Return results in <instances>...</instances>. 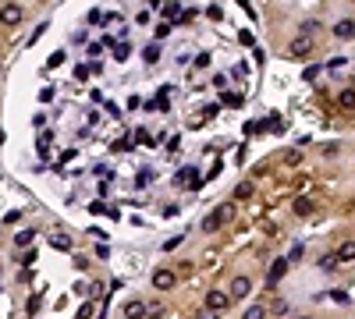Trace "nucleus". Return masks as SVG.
Wrapping results in <instances>:
<instances>
[{"label":"nucleus","instance_id":"obj_1","mask_svg":"<svg viewBox=\"0 0 355 319\" xmlns=\"http://www.w3.org/2000/svg\"><path fill=\"white\" fill-rule=\"evenodd\" d=\"M231 217H234V206H231V202H220V206L210 213V217L203 220V234H213V231H220V227H224Z\"/></svg>","mask_w":355,"mask_h":319},{"label":"nucleus","instance_id":"obj_2","mask_svg":"<svg viewBox=\"0 0 355 319\" xmlns=\"http://www.w3.org/2000/svg\"><path fill=\"white\" fill-rule=\"evenodd\" d=\"M231 294H224V291H210V294H206V309H213V312H224L228 305H231Z\"/></svg>","mask_w":355,"mask_h":319},{"label":"nucleus","instance_id":"obj_3","mask_svg":"<svg viewBox=\"0 0 355 319\" xmlns=\"http://www.w3.org/2000/svg\"><path fill=\"white\" fill-rule=\"evenodd\" d=\"M249 291H253V280H249V277H234V280H231V287H228V294H231L234 301L245 298Z\"/></svg>","mask_w":355,"mask_h":319},{"label":"nucleus","instance_id":"obj_4","mask_svg":"<svg viewBox=\"0 0 355 319\" xmlns=\"http://www.w3.org/2000/svg\"><path fill=\"white\" fill-rule=\"evenodd\" d=\"M174 280H178V277H174L171 270H156V273H153V287H156V291H171Z\"/></svg>","mask_w":355,"mask_h":319},{"label":"nucleus","instance_id":"obj_5","mask_svg":"<svg viewBox=\"0 0 355 319\" xmlns=\"http://www.w3.org/2000/svg\"><path fill=\"white\" fill-rule=\"evenodd\" d=\"M0 22H4V25H18L22 22V7L18 4H4V7H0Z\"/></svg>","mask_w":355,"mask_h":319},{"label":"nucleus","instance_id":"obj_6","mask_svg":"<svg viewBox=\"0 0 355 319\" xmlns=\"http://www.w3.org/2000/svg\"><path fill=\"white\" fill-rule=\"evenodd\" d=\"M142 316H150V305H146V301H128L125 305V319H142Z\"/></svg>","mask_w":355,"mask_h":319},{"label":"nucleus","instance_id":"obj_7","mask_svg":"<svg viewBox=\"0 0 355 319\" xmlns=\"http://www.w3.org/2000/svg\"><path fill=\"white\" fill-rule=\"evenodd\" d=\"M284 273H288V259H274L270 273H266V280H270V284H277L280 277H284Z\"/></svg>","mask_w":355,"mask_h":319},{"label":"nucleus","instance_id":"obj_8","mask_svg":"<svg viewBox=\"0 0 355 319\" xmlns=\"http://www.w3.org/2000/svg\"><path fill=\"white\" fill-rule=\"evenodd\" d=\"M309 47H313V43H309V36H299V39L291 43V50H288V53H291V57H305V53H309Z\"/></svg>","mask_w":355,"mask_h":319},{"label":"nucleus","instance_id":"obj_9","mask_svg":"<svg viewBox=\"0 0 355 319\" xmlns=\"http://www.w3.org/2000/svg\"><path fill=\"white\" fill-rule=\"evenodd\" d=\"M337 103H341V110H355V89H341Z\"/></svg>","mask_w":355,"mask_h":319},{"label":"nucleus","instance_id":"obj_10","mask_svg":"<svg viewBox=\"0 0 355 319\" xmlns=\"http://www.w3.org/2000/svg\"><path fill=\"white\" fill-rule=\"evenodd\" d=\"M50 245H53L57 252H71V238H68V234H53Z\"/></svg>","mask_w":355,"mask_h":319},{"label":"nucleus","instance_id":"obj_11","mask_svg":"<svg viewBox=\"0 0 355 319\" xmlns=\"http://www.w3.org/2000/svg\"><path fill=\"white\" fill-rule=\"evenodd\" d=\"M178 14H181V4H174V0H167V4H164V18H167V22H181Z\"/></svg>","mask_w":355,"mask_h":319},{"label":"nucleus","instance_id":"obj_12","mask_svg":"<svg viewBox=\"0 0 355 319\" xmlns=\"http://www.w3.org/2000/svg\"><path fill=\"white\" fill-rule=\"evenodd\" d=\"M32 238H36V231H32V227H28V231H18L14 245H18V248H28V245H32Z\"/></svg>","mask_w":355,"mask_h":319},{"label":"nucleus","instance_id":"obj_13","mask_svg":"<svg viewBox=\"0 0 355 319\" xmlns=\"http://www.w3.org/2000/svg\"><path fill=\"white\" fill-rule=\"evenodd\" d=\"M295 217H309V213H313V202H309V199H295Z\"/></svg>","mask_w":355,"mask_h":319},{"label":"nucleus","instance_id":"obj_14","mask_svg":"<svg viewBox=\"0 0 355 319\" xmlns=\"http://www.w3.org/2000/svg\"><path fill=\"white\" fill-rule=\"evenodd\" d=\"M334 36H355V22H337L334 25Z\"/></svg>","mask_w":355,"mask_h":319},{"label":"nucleus","instance_id":"obj_15","mask_svg":"<svg viewBox=\"0 0 355 319\" xmlns=\"http://www.w3.org/2000/svg\"><path fill=\"white\" fill-rule=\"evenodd\" d=\"M174 181H178V185H188V181H196V171H192V167H185V171L174 174Z\"/></svg>","mask_w":355,"mask_h":319},{"label":"nucleus","instance_id":"obj_16","mask_svg":"<svg viewBox=\"0 0 355 319\" xmlns=\"http://www.w3.org/2000/svg\"><path fill=\"white\" fill-rule=\"evenodd\" d=\"M337 259H341V263H352V259H355V241H352V245H345V248H337Z\"/></svg>","mask_w":355,"mask_h":319},{"label":"nucleus","instance_id":"obj_17","mask_svg":"<svg viewBox=\"0 0 355 319\" xmlns=\"http://www.w3.org/2000/svg\"><path fill=\"white\" fill-rule=\"evenodd\" d=\"M89 25H103V22H107V14H103L100 7H93V11H89V18H85Z\"/></svg>","mask_w":355,"mask_h":319},{"label":"nucleus","instance_id":"obj_18","mask_svg":"<svg viewBox=\"0 0 355 319\" xmlns=\"http://www.w3.org/2000/svg\"><path fill=\"white\" fill-rule=\"evenodd\" d=\"M242 319H266V309H263V305H253V309H245Z\"/></svg>","mask_w":355,"mask_h":319},{"label":"nucleus","instance_id":"obj_19","mask_svg":"<svg viewBox=\"0 0 355 319\" xmlns=\"http://www.w3.org/2000/svg\"><path fill=\"white\" fill-rule=\"evenodd\" d=\"M249 195H253V185H249V181H242V185L234 188V199H249Z\"/></svg>","mask_w":355,"mask_h":319},{"label":"nucleus","instance_id":"obj_20","mask_svg":"<svg viewBox=\"0 0 355 319\" xmlns=\"http://www.w3.org/2000/svg\"><path fill=\"white\" fill-rule=\"evenodd\" d=\"M337 263H341V259H337V252H334V255H323V259H320V270H334Z\"/></svg>","mask_w":355,"mask_h":319},{"label":"nucleus","instance_id":"obj_21","mask_svg":"<svg viewBox=\"0 0 355 319\" xmlns=\"http://www.w3.org/2000/svg\"><path fill=\"white\" fill-rule=\"evenodd\" d=\"M128 53H131L128 43H117V47H114V57H117V60H128Z\"/></svg>","mask_w":355,"mask_h":319},{"label":"nucleus","instance_id":"obj_22","mask_svg":"<svg viewBox=\"0 0 355 319\" xmlns=\"http://www.w3.org/2000/svg\"><path fill=\"white\" fill-rule=\"evenodd\" d=\"M146 60H150V64H156V60H160V43H153V47H146Z\"/></svg>","mask_w":355,"mask_h":319},{"label":"nucleus","instance_id":"obj_23","mask_svg":"<svg viewBox=\"0 0 355 319\" xmlns=\"http://www.w3.org/2000/svg\"><path fill=\"white\" fill-rule=\"evenodd\" d=\"M224 106H242V96L238 93H224V99H220Z\"/></svg>","mask_w":355,"mask_h":319},{"label":"nucleus","instance_id":"obj_24","mask_svg":"<svg viewBox=\"0 0 355 319\" xmlns=\"http://www.w3.org/2000/svg\"><path fill=\"white\" fill-rule=\"evenodd\" d=\"M57 64H64V50H57V53H50V60H47V68H57Z\"/></svg>","mask_w":355,"mask_h":319},{"label":"nucleus","instance_id":"obj_25","mask_svg":"<svg viewBox=\"0 0 355 319\" xmlns=\"http://www.w3.org/2000/svg\"><path fill=\"white\" fill-rule=\"evenodd\" d=\"M178 245H181V234H174V238H167V241H164V248H167V252H171V248H178Z\"/></svg>","mask_w":355,"mask_h":319},{"label":"nucleus","instance_id":"obj_26","mask_svg":"<svg viewBox=\"0 0 355 319\" xmlns=\"http://www.w3.org/2000/svg\"><path fill=\"white\" fill-rule=\"evenodd\" d=\"M103 47H107V43H93V47H89V57H100V53H103Z\"/></svg>","mask_w":355,"mask_h":319},{"label":"nucleus","instance_id":"obj_27","mask_svg":"<svg viewBox=\"0 0 355 319\" xmlns=\"http://www.w3.org/2000/svg\"><path fill=\"white\" fill-rule=\"evenodd\" d=\"M316 74H320V68L313 64V68H305V71H302V78H309V82H313V78H316Z\"/></svg>","mask_w":355,"mask_h":319},{"label":"nucleus","instance_id":"obj_28","mask_svg":"<svg viewBox=\"0 0 355 319\" xmlns=\"http://www.w3.org/2000/svg\"><path fill=\"white\" fill-rule=\"evenodd\" d=\"M18 220H22V213H18V209H11L7 217H4V223H18Z\"/></svg>","mask_w":355,"mask_h":319},{"label":"nucleus","instance_id":"obj_29","mask_svg":"<svg viewBox=\"0 0 355 319\" xmlns=\"http://www.w3.org/2000/svg\"><path fill=\"white\" fill-rule=\"evenodd\" d=\"M299 160H302V156H299V153H295V149H291V153H284V163H291V167H295V163H299Z\"/></svg>","mask_w":355,"mask_h":319},{"label":"nucleus","instance_id":"obj_30","mask_svg":"<svg viewBox=\"0 0 355 319\" xmlns=\"http://www.w3.org/2000/svg\"><path fill=\"white\" fill-rule=\"evenodd\" d=\"M327 298H330V301H348V294H345V291H330Z\"/></svg>","mask_w":355,"mask_h":319},{"label":"nucleus","instance_id":"obj_31","mask_svg":"<svg viewBox=\"0 0 355 319\" xmlns=\"http://www.w3.org/2000/svg\"><path fill=\"white\" fill-rule=\"evenodd\" d=\"M199 319H217V312H213V309H203V312H199Z\"/></svg>","mask_w":355,"mask_h":319},{"label":"nucleus","instance_id":"obj_32","mask_svg":"<svg viewBox=\"0 0 355 319\" xmlns=\"http://www.w3.org/2000/svg\"><path fill=\"white\" fill-rule=\"evenodd\" d=\"M299 319H309V316H299Z\"/></svg>","mask_w":355,"mask_h":319}]
</instances>
